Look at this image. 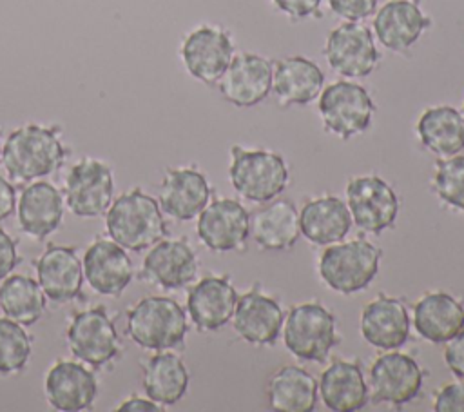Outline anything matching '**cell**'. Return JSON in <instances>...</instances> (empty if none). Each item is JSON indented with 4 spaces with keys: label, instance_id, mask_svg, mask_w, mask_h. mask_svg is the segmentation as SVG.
I'll return each mask as SVG.
<instances>
[{
    "label": "cell",
    "instance_id": "obj_1",
    "mask_svg": "<svg viewBox=\"0 0 464 412\" xmlns=\"http://www.w3.org/2000/svg\"><path fill=\"white\" fill-rule=\"evenodd\" d=\"M0 158L14 183H31L53 174L67 158L60 125L25 123L16 127L4 142Z\"/></svg>",
    "mask_w": 464,
    "mask_h": 412
},
{
    "label": "cell",
    "instance_id": "obj_2",
    "mask_svg": "<svg viewBox=\"0 0 464 412\" xmlns=\"http://www.w3.org/2000/svg\"><path fill=\"white\" fill-rule=\"evenodd\" d=\"M105 227L111 240L134 252L152 247L167 234L163 211L158 200L140 187L112 200L105 212Z\"/></svg>",
    "mask_w": 464,
    "mask_h": 412
},
{
    "label": "cell",
    "instance_id": "obj_3",
    "mask_svg": "<svg viewBox=\"0 0 464 412\" xmlns=\"http://www.w3.org/2000/svg\"><path fill=\"white\" fill-rule=\"evenodd\" d=\"M188 330L185 310L167 296H147L127 309V336L147 350L181 347Z\"/></svg>",
    "mask_w": 464,
    "mask_h": 412
},
{
    "label": "cell",
    "instance_id": "obj_4",
    "mask_svg": "<svg viewBox=\"0 0 464 412\" xmlns=\"http://www.w3.org/2000/svg\"><path fill=\"white\" fill-rule=\"evenodd\" d=\"M228 176L234 191L256 203H266L279 196L288 183V167L281 154L263 149H230Z\"/></svg>",
    "mask_w": 464,
    "mask_h": 412
},
{
    "label": "cell",
    "instance_id": "obj_5",
    "mask_svg": "<svg viewBox=\"0 0 464 412\" xmlns=\"http://www.w3.org/2000/svg\"><path fill=\"white\" fill-rule=\"evenodd\" d=\"M381 250L366 240H352L324 249L319 260L321 280L335 292L364 290L379 270Z\"/></svg>",
    "mask_w": 464,
    "mask_h": 412
},
{
    "label": "cell",
    "instance_id": "obj_6",
    "mask_svg": "<svg viewBox=\"0 0 464 412\" xmlns=\"http://www.w3.org/2000/svg\"><path fill=\"white\" fill-rule=\"evenodd\" d=\"M65 339L74 359L91 367H105L121 354L116 325L102 305L74 312L67 325Z\"/></svg>",
    "mask_w": 464,
    "mask_h": 412
},
{
    "label": "cell",
    "instance_id": "obj_7",
    "mask_svg": "<svg viewBox=\"0 0 464 412\" xmlns=\"http://www.w3.org/2000/svg\"><path fill=\"white\" fill-rule=\"evenodd\" d=\"M286 348L304 361H324L339 343L334 314L317 301L295 305L285 321Z\"/></svg>",
    "mask_w": 464,
    "mask_h": 412
},
{
    "label": "cell",
    "instance_id": "obj_8",
    "mask_svg": "<svg viewBox=\"0 0 464 412\" xmlns=\"http://www.w3.org/2000/svg\"><path fill=\"white\" fill-rule=\"evenodd\" d=\"M373 113V100L359 83L339 80L321 91L319 114L323 125L343 140L364 132L372 125Z\"/></svg>",
    "mask_w": 464,
    "mask_h": 412
},
{
    "label": "cell",
    "instance_id": "obj_9",
    "mask_svg": "<svg viewBox=\"0 0 464 412\" xmlns=\"http://www.w3.org/2000/svg\"><path fill=\"white\" fill-rule=\"evenodd\" d=\"M114 196L111 167L96 158L85 156L72 165L65 178V201L78 218H98L107 212Z\"/></svg>",
    "mask_w": 464,
    "mask_h": 412
},
{
    "label": "cell",
    "instance_id": "obj_10",
    "mask_svg": "<svg viewBox=\"0 0 464 412\" xmlns=\"http://www.w3.org/2000/svg\"><path fill=\"white\" fill-rule=\"evenodd\" d=\"M346 205L352 221L366 232L381 234L395 223L399 198L395 191L379 176H357L348 181Z\"/></svg>",
    "mask_w": 464,
    "mask_h": 412
},
{
    "label": "cell",
    "instance_id": "obj_11",
    "mask_svg": "<svg viewBox=\"0 0 464 412\" xmlns=\"http://www.w3.org/2000/svg\"><path fill=\"white\" fill-rule=\"evenodd\" d=\"M185 69L203 83H218L234 56L230 34L219 25H199L192 29L179 49Z\"/></svg>",
    "mask_w": 464,
    "mask_h": 412
},
{
    "label": "cell",
    "instance_id": "obj_12",
    "mask_svg": "<svg viewBox=\"0 0 464 412\" xmlns=\"http://www.w3.org/2000/svg\"><path fill=\"white\" fill-rule=\"evenodd\" d=\"M330 67L348 78L368 76L379 62L372 31L359 22H346L330 31L324 44Z\"/></svg>",
    "mask_w": 464,
    "mask_h": 412
},
{
    "label": "cell",
    "instance_id": "obj_13",
    "mask_svg": "<svg viewBox=\"0 0 464 412\" xmlns=\"http://www.w3.org/2000/svg\"><path fill=\"white\" fill-rule=\"evenodd\" d=\"M274 64L256 53L234 54L218 80L221 96L236 107H252L272 91Z\"/></svg>",
    "mask_w": 464,
    "mask_h": 412
},
{
    "label": "cell",
    "instance_id": "obj_14",
    "mask_svg": "<svg viewBox=\"0 0 464 412\" xmlns=\"http://www.w3.org/2000/svg\"><path fill=\"white\" fill-rule=\"evenodd\" d=\"M44 392L54 410L82 412L92 407L98 396V381L83 361L58 359L45 374Z\"/></svg>",
    "mask_w": 464,
    "mask_h": 412
},
{
    "label": "cell",
    "instance_id": "obj_15",
    "mask_svg": "<svg viewBox=\"0 0 464 412\" xmlns=\"http://www.w3.org/2000/svg\"><path fill=\"white\" fill-rule=\"evenodd\" d=\"M422 370L417 361L401 352L382 354L370 368V394L373 403L406 405L419 396Z\"/></svg>",
    "mask_w": 464,
    "mask_h": 412
},
{
    "label": "cell",
    "instance_id": "obj_16",
    "mask_svg": "<svg viewBox=\"0 0 464 412\" xmlns=\"http://www.w3.org/2000/svg\"><path fill=\"white\" fill-rule=\"evenodd\" d=\"M82 265L89 287L102 296H121L134 276L127 249L111 238L94 240L85 250Z\"/></svg>",
    "mask_w": 464,
    "mask_h": 412
},
{
    "label": "cell",
    "instance_id": "obj_17",
    "mask_svg": "<svg viewBox=\"0 0 464 412\" xmlns=\"http://www.w3.org/2000/svg\"><path fill=\"white\" fill-rule=\"evenodd\" d=\"M36 281L47 299L65 305L82 294L83 265L74 247L49 245L36 260Z\"/></svg>",
    "mask_w": 464,
    "mask_h": 412
},
{
    "label": "cell",
    "instance_id": "obj_18",
    "mask_svg": "<svg viewBox=\"0 0 464 412\" xmlns=\"http://www.w3.org/2000/svg\"><path fill=\"white\" fill-rule=\"evenodd\" d=\"M198 236L216 252H227L241 247L250 232V216L246 209L230 198H219L198 214Z\"/></svg>",
    "mask_w": 464,
    "mask_h": 412
},
{
    "label": "cell",
    "instance_id": "obj_19",
    "mask_svg": "<svg viewBox=\"0 0 464 412\" xmlns=\"http://www.w3.org/2000/svg\"><path fill=\"white\" fill-rule=\"evenodd\" d=\"M198 274V258L187 240H160L141 263V278L167 290L188 285Z\"/></svg>",
    "mask_w": 464,
    "mask_h": 412
},
{
    "label": "cell",
    "instance_id": "obj_20",
    "mask_svg": "<svg viewBox=\"0 0 464 412\" xmlns=\"http://www.w3.org/2000/svg\"><path fill=\"white\" fill-rule=\"evenodd\" d=\"M210 200V185L194 167L167 169L160 183L158 203L165 214L187 221L196 218Z\"/></svg>",
    "mask_w": 464,
    "mask_h": 412
},
{
    "label": "cell",
    "instance_id": "obj_21",
    "mask_svg": "<svg viewBox=\"0 0 464 412\" xmlns=\"http://www.w3.org/2000/svg\"><path fill=\"white\" fill-rule=\"evenodd\" d=\"M430 24L419 0H388L375 13L373 31L386 49L402 53L420 38Z\"/></svg>",
    "mask_w": 464,
    "mask_h": 412
},
{
    "label": "cell",
    "instance_id": "obj_22",
    "mask_svg": "<svg viewBox=\"0 0 464 412\" xmlns=\"http://www.w3.org/2000/svg\"><path fill=\"white\" fill-rule=\"evenodd\" d=\"M18 227L34 240H45L63 220V198L60 191L44 180L31 181L16 200Z\"/></svg>",
    "mask_w": 464,
    "mask_h": 412
},
{
    "label": "cell",
    "instance_id": "obj_23",
    "mask_svg": "<svg viewBox=\"0 0 464 412\" xmlns=\"http://www.w3.org/2000/svg\"><path fill=\"white\" fill-rule=\"evenodd\" d=\"M283 309L257 287L237 298L232 323L234 330L252 345H272L283 329Z\"/></svg>",
    "mask_w": 464,
    "mask_h": 412
},
{
    "label": "cell",
    "instance_id": "obj_24",
    "mask_svg": "<svg viewBox=\"0 0 464 412\" xmlns=\"http://www.w3.org/2000/svg\"><path fill=\"white\" fill-rule=\"evenodd\" d=\"M237 292L223 276H207L199 280L187 296V310L198 330H218L225 327L234 314Z\"/></svg>",
    "mask_w": 464,
    "mask_h": 412
},
{
    "label": "cell",
    "instance_id": "obj_25",
    "mask_svg": "<svg viewBox=\"0 0 464 412\" xmlns=\"http://www.w3.org/2000/svg\"><path fill=\"white\" fill-rule=\"evenodd\" d=\"M361 334L375 348L393 350L402 347L410 336V316L404 303L388 296L370 301L361 314Z\"/></svg>",
    "mask_w": 464,
    "mask_h": 412
},
{
    "label": "cell",
    "instance_id": "obj_26",
    "mask_svg": "<svg viewBox=\"0 0 464 412\" xmlns=\"http://www.w3.org/2000/svg\"><path fill=\"white\" fill-rule=\"evenodd\" d=\"M324 74L321 67L306 56L295 54L274 64L272 89L277 102L288 105H306L323 91Z\"/></svg>",
    "mask_w": 464,
    "mask_h": 412
},
{
    "label": "cell",
    "instance_id": "obj_27",
    "mask_svg": "<svg viewBox=\"0 0 464 412\" xmlns=\"http://www.w3.org/2000/svg\"><path fill=\"white\" fill-rule=\"evenodd\" d=\"M319 392L326 408L334 412H355L366 407L370 390L362 370L353 361L335 359L321 374Z\"/></svg>",
    "mask_w": 464,
    "mask_h": 412
},
{
    "label": "cell",
    "instance_id": "obj_28",
    "mask_svg": "<svg viewBox=\"0 0 464 412\" xmlns=\"http://www.w3.org/2000/svg\"><path fill=\"white\" fill-rule=\"evenodd\" d=\"M352 227L348 205L337 196L310 200L299 211L301 234L315 245L341 241Z\"/></svg>",
    "mask_w": 464,
    "mask_h": 412
},
{
    "label": "cell",
    "instance_id": "obj_29",
    "mask_svg": "<svg viewBox=\"0 0 464 412\" xmlns=\"http://www.w3.org/2000/svg\"><path fill=\"white\" fill-rule=\"evenodd\" d=\"M413 327L424 339L446 343L464 329V307L446 292H430L415 303Z\"/></svg>",
    "mask_w": 464,
    "mask_h": 412
},
{
    "label": "cell",
    "instance_id": "obj_30",
    "mask_svg": "<svg viewBox=\"0 0 464 412\" xmlns=\"http://www.w3.org/2000/svg\"><path fill=\"white\" fill-rule=\"evenodd\" d=\"M143 390L147 397L161 407L176 405L188 388V370L179 356L160 350L150 356L143 365Z\"/></svg>",
    "mask_w": 464,
    "mask_h": 412
},
{
    "label": "cell",
    "instance_id": "obj_31",
    "mask_svg": "<svg viewBox=\"0 0 464 412\" xmlns=\"http://www.w3.org/2000/svg\"><path fill=\"white\" fill-rule=\"evenodd\" d=\"M250 232L261 249L286 250L301 234L299 212L288 200L270 201L252 214Z\"/></svg>",
    "mask_w": 464,
    "mask_h": 412
},
{
    "label": "cell",
    "instance_id": "obj_32",
    "mask_svg": "<svg viewBox=\"0 0 464 412\" xmlns=\"http://www.w3.org/2000/svg\"><path fill=\"white\" fill-rule=\"evenodd\" d=\"M417 134L437 156H455L464 149V116L451 105L430 107L417 122Z\"/></svg>",
    "mask_w": 464,
    "mask_h": 412
},
{
    "label": "cell",
    "instance_id": "obj_33",
    "mask_svg": "<svg viewBox=\"0 0 464 412\" xmlns=\"http://www.w3.org/2000/svg\"><path fill=\"white\" fill-rule=\"evenodd\" d=\"M317 381L304 368L286 365L268 381V403L279 412H312L317 401Z\"/></svg>",
    "mask_w": 464,
    "mask_h": 412
},
{
    "label": "cell",
    "instance_id": "obj_34",
    "mask_svg": "<svg viewBox=\"0 0 464 412\" xmlns=\"http://www.w3.org/2000/svg\"><path fill=\"white\" fill-rule=\"evenodd\" d=\"M45 299L40 283L25 274H9L0 283V309L24 327L34 325L44 316Z\"/></svg>",
    "mask_w": 464,
    "mask_h": 412
},
{
    "label": "cell",
    "instance_id": "obj_35",
    "mask_svg": "<svg viewBox=\"0 0 464 412\" xmlns=\"http://www.w3.org/2000/svg\"><path fill=\"white\" fill-rule=\"evenodd\" d=\"M33 354V336L18 321L0 318V376L22 372Z\"/></svg>",
    "mask_w": 464,
    "mask_h": 412
},
{
    "label": "cell",
    "instance_id": "obj_36",
    "mask_svg": "<svg viewBox=\"0 0 464 412\" xmlns=\"http://www.w3.org/2000/svg\"><path fill=\"white\" fill-rule=\"evenodd\" d=\"M433 187L442 201L464 211V156L437 162Z\"/></svg>",
    "mask_w": 464,
    "mask_h": 412
},
{
    "label": "cell",
    "instance_id": "obj_37",
    "mask_svg": "<svg viewBox=\"0 0 464 412\" xmlns=\"http://www.w3.org/2000/svg\"><path fill=\"white\" fill-rule=\"evenodd\" d=\"M330 9L348 22H359L368 18L375 7L377 0H328Z\"/></svg>",
    "mask_w": 464,
    "mask_h": 412
},
{
    "label": "cell",
    "instance_id": "obj_38",
    "mask_svg": "<svg viewBox=\"0 0 464 412\" xmlns=\"http://www.w3.org/2000/svg\"><path fill=\"white\" fill-rule=\"evenodd\" d=\"M437 412H464V383H450L442 387L433 401Z\"/></svg>",
    "mask_w": 464,
    "mask_h": 412
},
{
    "label": "cell",
    "instance_id": "obj_39",
    "mask_svg": "<svg viewBox=\"0 0 464 412\" xmlns=\"http://www.w3.org/2000/svg\"><path fill=\"white\" fill-rule=\"evenodd\" d=\"M20 263L18 241L13 240L4 229H0V281L9 276Z\"/></svg>",
    "mask_w": 464,
    "mask_h": 412
},
{
    "label": "cell",
    "instance_id": "obj_40",
    "mask_svg": "<svg viewBox=\"0 0 464 412\" xmlns=\"http://www.w3.org/2000/svg\"><path fill=\"white\" fill-rule=\"evenodd\" d=\"M274 5L294 20H303L319 15L323 0H272Z\"/></svg>",
    "mask_w": 464,
    "mask_h": 412
},
{
    "label": "cell",
    "instance_id": "obj_41",
    "mask_svg": "<svg viewBox=\"0 0 464 412\" xmlns=\"http://www.w3.org/2000/svg\"><path fill=\"white\" fill-rule=\"evenodd\" d=\"M446 343L448 345L444 348V359L448 368L457 378H464V329Z\"/></svg>",
    "mask_w": 464,
    "mask_h": 412
},
{
    "label": "cell",
    "instance_id": "obj_42",
    "mask_svg": "<svg viewBox=\"0 0 464 412\" xmlns=\"http://www.w3.org/2000/svg\"><path fill=\"white\" fill-rule=\"evenodd\" d=\"M16 205V189L14 185L0 176V221L9 218Z\"/></svg>",
    "mask_w": 464,
    "mask_h": 412
},
{
    "label": "cell",
    "instance_id": "obj_43",
    "mask_svg": "<svg viewBox=\"0 0 464 412\" xmlns=\"http://www.w3.org/2000/svg\"><path fill=\"white\" fill-rule=\"evenodd\" d=\"M163 407L158 405L156 401H152L150 397H140V396H130L127 399H123L116 410L118 412H158L161 410Z\"/></svg>",
    "mask_w": 464,
    "mask_h": 412
},
{
    "label": "cell",
    "instance_id": "obj_44",
    "mask_svg": "<svg viewBox=\"0 0 464 412\" xmlns=\"http://www.w3.org/2000/svg\"><path fill=\"white\" fill-rule=\"evenodd\" d=\"M0 152H2V136H0Z\"/></svg>",
    "mask_w": 464,
    "mask_h": 412
},
{
    "label": "cell",
    "instance_id": "obj_45",
    "mask_svg": "<svg viewBox=\"0 0 464 412\" xmlns=\"http://www.w3.org/2000/svg\"><path fill=\"white\" fill-rule=\"evenodd\" d=\"M462 116H464V107H462Z\"/></svg>",
    "mask_w": 464,
    "mask_h": 412
}]
</instances>
